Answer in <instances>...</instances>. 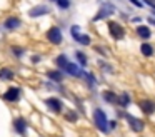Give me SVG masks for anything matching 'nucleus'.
<instances>
[{
    "mask_svg": "<svg viewBox=\"0 0 155 137\" xmlns=\"http://www.w3.org/2000/svg\"><path fill=\"white\" fill-rule=\"evenodd\" d=\"M90 120H92V125L94 129L97 130L98 134L102 135H110V130H108V117L107 110L104 109L102 105H94L90 110Z\"/></svg>",
    "mask_w": 155,
    "mask_h": 137,
    "instance_id": "f257e3e1",
    "label": "nucleus"
},
{
    "mask_svg": "<svg viewBox=\"0 0 155 137\" xmlns=\"http://www.w3.org/2000/svg\"><path fill=\"white\" fill-rule=\"evenodd\" d=\"M118 13V7L115 2H112V0H100L98 2V9L97 12L94 13V17L90 19L92 23H98V22H107V20H110L114 15H117Z\"/></svg>",
    "mask_w": 155,
    "mask_h": 137,
    "instance_id": "f03ea898",
    "label": "nucleus"
},
{
    "mask_svg": "<svg viewBox=\"0 0 155 137\" xmlns=\"http://www.w3.org/2000/svg\"><path fill=\"white\" fill-rule=\"evenodd\" d=\"M42 104H44L45 110H47L48 114H52V115H55V117H62L64 110L67 109V104H65L64 97L55 95V94L45 95L44 99H42Z\"/></svg>",
    "mask_w": 155,
    "mask_h": 137,
    "instance_id": "7ed1b4c3",
    "label": "nucleus"
},
{
    "mask_svg": "<svg viewBox=\"0 0 155 137\" xmlns=\"http://www.w3.org/2000/svg\"><path fill=\"white\" fill-rule=\"evenodd\" d=\"M25 22L24 19H22L20 15H17V13H7V15L4 17V19L0 20V30L5 33V35H10V33H17L20 32L22 29H24Z\"/></svg>",
    "mask_w": 155,
    "mask_h": 137,
    "instance_id": "20e7f679",
    "label": "nucleus"
},
{
    "mask_svg": "<svg viewBox=\"0 0 155 137\" xmlns=\"http://www.w3.org/2000/svg\"><path fill=\"white\" fill-rule=\"evenodd\" d=\"M68 33H70V39L75 42V45H78L80 49L94 45V37H92L90 33L84 32L78 23H70V25H68Z\"/></svg>",
    "mask_w": 155,
    "mask_h": 137,
    "instance_id": "39448f33",
    "label": "nucleus"
},
{
    "mask_svg": "<svg viewBox=\"0 0 155 137\" xmlns=\"http://www.w3.org/2000/svg\"><path fill=\"white\" fill-rule=\"evenodd\" d=\"M24 94L25 92H24V87L22 85L8 84V85L2 90L0 97H2V100H4L5 104H8V105H17V104H20L22 100H24Z\"/></svg>",
    "mask_w": 155,
    "mask_h": 137,
    "instance_id": "423d86ee",
    "label": "nucleus"
},
{
    "mask_svg": "<svg viewBox=\"0 0 155 137\" xmlns=\"http://www.w3.org/2000/svg\"><path fill=\"white\" fill-rule=\"evenodd\" d=\"M107 35L114 42H122V40L127 39V27L122 20L110 19L107 20Z\"/></svg>",
    "mask_w": 155,
    "mask_h": 137,
    "instance_id": "0eeeda50",
    "label": "nucleus"
},
{
    "mask_svg": "<svg viewBox=\"0 0 155 137\" xmlns=\"http://www.w3.org/2000/svg\"><path fill=\"white\" fill-rule=\"evenodd\" d=\"M44 39L50 47H62L65 43V33H64L62 25H58V23L50 25L47 30H45Z\"/></svg>",
    "mask_w": 155,
    "mask_h": 137,
    "instance_id": "6e6552de",
    "label": "nucleus"
},
{
    "mask_svg": "<svg viewBox=\"0 0 155 137\" xmlns=\"http://www.w3.org/2000/svg\"><path fill=\"white\" fill-rule=\"evenodd\" d=\"M122 122H124L125 125H127V129L134 134H143L145 130H147V120L138 117V115H134V114H130L128 110H125L124 117H122Z\"/></svg>",
    "mask_w": 155,
    "mask_h": 137,
    "instance_id": "1a4fd4ad",
    "label": "nucleus"
},
{
    "mask_svg": "<svg viewBox=\"0 0 155 137\" xmlns=\"http://www.w3.org/2000/svg\"><path fill=\"white\" fill-rule=\"evenodd\" d=\"M52 13H54L52 3H48V2L35 3V5H32L30 9L27 10V17L30 20H38V19H44V17H50Z\"/></svg>",
    "mask_w": 155,
    "mask_h": 137,
    "instance_id": "9d476101",
    "label": "nucleus"
},
{
    "mask_svg": "<svg viewBox=\"0 0 155 137\" xmlns=\"http://www.w3.org/2000/svg\"><path fill=\"white\" fill-rule=\"evenodd\" d=\"M12 130H14L15 135L18 137H28V132H30V120L25 115H15L12 119Z\"/></svg>",
    "mask_w": 155,
    "mask_h": 137,
    "instance_id": "9b49d317",
    "label": "nucleus"
},
{
    "mask_svg": "<svg viewBox=\"0 0 155 137\" xmlns=\"http://www.w3.org/2000/svg\"><path fill=\"white\" fill-rule=\"evenodd\" d=\"M135 105L138 107V110H140V114L143 117L155 115V99L153 97H138L135 100Z\"/></svg>",
    "mask_w": 155,
    "mask_h": 137,
    "instance_id": "f8f14e48",
    "label": "nucleus"
},
{
    "mask_svg": "<svg viewBox=\"0 0 155 137\" xmlns=\"http://www.w3.org/2000/svg\"><path fill=\"white\" fill-rule=\"evenodd\" d=\"M62 72L65 74V75L68 77V79H74V80H82L85 75V72H87V69H84V67H80L77 62H75L74 59L70 60V62L67 63V65L62 69Z\"/></svg>",
    "mask_w": 155,
    "mask_h": 137,
    "instance_id": "ddd939ff",
    "label": "nucleus"
},
{
    "mask_svg": "<svg viewBox=\"0 0 155 137\" xmlns=\"http://www.w3.org/2000/svg\"><path fill=\"white\" fill-rule=\"evenodd\" d=\"M82 82H84V85H85V89L88 90L90 94H95L98 90V87H100V79L97 77V74L94 72V70H88L87 69V72H85V75H84V79H82Z\"/></svg>",
    "mask_w": 155,
    "mask_h": 137,
    "instance_id": "4468645a",
    "label": "nucleus"
},
{
    "mask_svg": "<svg viewBox=\"0 0 155 137\" xmlns=\"http://www.w3.org/2000/svg\"><path fill=\"white\" fill-rule=\"evenodd\" d=\"M134 35L137 37L140 42H147V40H150L152 37H153V29H152L147 22L138 23V25L134 27Z\"/></svg>",
    "mask_w": 155,
    "mask_h": 137,
    "instance_id": "2eb2a0df",
    "label": "nucleus"
},
{
    "mask_svg": "<svg viewBox=\"0 0 155 137\" xmlns=\"http://www.w3.org/2000/svg\"><path fill=\"white\" fill-rule=\"evenodd\" d=\"M98 99L105 104V105H110V107H117V100H118V92L115 89H102L98 92Z\"/></svg>",
    "mask_w": 155,
    "mask_h": 137,
    "instance_id": "dca6fc26",
    "label": "nucleus"
},
{
    "mask_svg": "<svg viewBox=\"0 0 155 137\" xmlns=\"http://www.w3.org/2000/svg\"><path fill=\"white\" fill-rule=\"evenodd\" d=\"M44 77L48 80H52V82H55V84H60V85H65V82H67V79H68V77L65 75L60 69H57V67L47 69L44 72Z\"/></svg>",
    "mask_w": 155,
    "mask_h": 137,
    "instance_id": "f3484780",
    "label": "nucleus"
},
{
    "mask_svg": "<svg viewBox=\"0 0 155 137\" xmlns=\"http://www.w3.org/2000/svg\"><path fill=\"white\" fill-rule=\"evenodd\" d=\"M8 55L14 60H17V62H22L28 55V49L25 45H22V43H12L8 47Z\"/></svg>",
    "mask_w": 155,
    "mask_h": 137,
    "instance_id": "a211bd4d",
    "label": "nucleus"
},
{
    "mask_svg": "<svg viewBox=\"0 0 155 137\" xmlns=\"http://www.w3.org/2000/svg\"><path fill=\"white\" fill-rule=\"evenodd\" d=\"M95 63H97V69H98V72H100L102 75L114 77L115 74H117V69H115V65L110 62V60H107V59H100V57H98Z\"/></svg>",
    "mask_w": 155,
    "mask_h": 137,
    "instance_id": "6ab92c4d",
    "label": "nucleus"
},
{
    "mask_svg": "<svg viewBox=\"0 0 155 137\" xmlns=\"http://www.w3.org/2000/svg\"><path fill=\"white\" fill-rule=\"evenodd\" d=\"M62 119L67 124H70V125H77L82 119V114L78 112L75 107H67V109L64 110V114H62Z\"/></svg>",
    "mask_w": 155,
    "mask_h": 137,
    "instance_id": "aec40b11",
    "label": "nucleus"
},
{
    "mask_svg": "<svg viewBox=\"0 0 155 137\" xmlns=\"http://www.w3.org/2000/svg\"><path fill=\"white\" fill-rule=\"evenodd\" d=\"M17 79V70L12 65H2L0 67V82L10 84Z\"/></svg>",
    "mask_w": 155,
    "mask_h": 137,
    "instance_id": "412c9836",
    "label": "nucleus"
},
{
    "mask_svg": "<svg viewBox=\"0 0 155 137\" xmlns=\"http://www.w3.org/2000/svg\"><path fill=\"white\" fill-rule=\"evenodd\" d=\"M138 53L142 55V59L145 60H150L155 57V43L147 40V42H140L138 45Z\"/></svg>",
    "mask_w": 155,
    "mask_h": 137,
    "instance_id": "4be33fe9",
    "label": "nucleus"
},
{
    "mask_svg": "<svg viewBox=\"0 0 155 137\" xmlns=\"http://www.w3.org/2000/svg\"><path fill=\"white\" fill-rule=\"evenodd\" d=\"M134 104V97H132V92L128 90H120L118 92V100H117V107L118 109L128 110V107Z\"/></svg>",
    "mask_w": 155,
    "mask_h": 137,
    "instance_id": "5701e85b",
    "label": "nucleus"
},
{
    "mask_svg": "<svg viewBox=\"0 0 155 137\" xmlns=\"http://www.w3.org/2000/svg\"><path fill=\"white\" fill-rule=\"evenodd\" d=\"M72 57H74L75 62H77L80 67H84V69H87L88 63H90V57H88V53L85 52L84 49H74Z\"/></svg>",
    "mask_w": 155,
    "mask_h": 137,
    "instance_id": "b1692460",
    "label": "nucleus"
},
{
    "mask_svg": "<svg viewBox=\"0 0 155 137\" xmlns=\"http://www.w3.org/2000/svg\"><path fill=\"white\" fill-rule=\"evenodd\" d=\"M47 2H48V3H52V5H54L60 13H67V12H70L72 7H74V2H72V0H47Z\"/></svg>",
    "mask_w": 155,
    "mask_h": 137,
    "instance_id": "393cba45",
    "label": "nucleus"
},
{
    "mask_svg": "<svg viewBox=\"0 0 155 137\" xmlns=\"http://www.w3.org/2000/svg\"><path fill=\"white\" fill-rule=\"evenodd\" d=\"M92 49H94V52L97 53L100 59H107V60H110V50H108V47L107 45H104V43H94L92 45Z\"/></svg>",
    "mask_w": 155,
    "mask_h": 137,
    "instance_id": "a878e982",
    "label": "nucleus"
},
{
    "mask_svg": "<svg viewBox=\"0 0 155 137\" xmlns=\"http://www.w3.org/2000/svg\"><path fill=\"white\" fill-rule=\"evenodd\" d=\"M44 59H45V55L42 52H32L30 55H28V62H30V65H34V67L40 65V63L44 62Z\"/></svg>",
    "mask_w": 155,
    "mask_h": 137,
    "instance_id": "bb28decb",
    "label": "nucleus"
},
{
    "mask_svg": "<svg viewBox=\"0 0 155 137\" xmlns=\"http://www.w3.org/2000/svg\"><path fill=\"white\" fill-rule=\"evenodd\" d=\"M120 122H122V120H118L117 117H114V119L108 120V130H110V134L112 132H117V130L120 129Z\"/></svg>",
    "mask_w": 155,
    "mask_h": 137,
    "instance_id": "cd10ccee",
    "label": "nucleus"
},
{
    "mask_svg": "<svg viewBox=\"0 0 155 137\" xmlns=\"http://www.w3.org/2000/svg\"><path fill=\"white\" fill-rule=\"evenodd\" d=\"M127 2H128V5H132L137 10H143L145 9V3L142 2V0H127Z\"/></svg>",
    "mask_w": 155,
    "mask_h": 137,
    "instance_id": "c85d7f7f",
    "label": "nucleus"
},
{
    "mask_svg": "<svg viewBox=\"0 0 155 137\" xmlns=\"http://www.w3.org/2000/svg\"><path fill=\"white\" fill-rule=\"evenodd\" d=\"M143 17L142 15H132L130 17V23H134V25H138V23H143Z\"/></svg>",
    "mask_w": 155,
    "mask_h": 137,
    "instance_id": "c756f323",
    "label": "nucleus"
},
{
    "mask_svg": "<svg viewBox=\"0 0 155 137\" xmlns=\"http://www.w3.org/2000/svg\"><path fill=\"white\" fill-rule=\"evenodd\" d=\"M145 22H147L152 29H155V17L153 15H147V17H145Z\"/></svg>",
    "mask_w": 155,
    "mask_h": 137,
    "instance_id": "7c9ffc66",
    "label": "nucleus"
},
{
    "mask_svg": "<svg viewBox=\"0 0 155 137\" xmlns=\"http://www.w3.org/2000/svg\"><path fill=\"white\" fill-rule=\"evenodd\" d=\"M150 15H153V17H155V10H150Z\"/></svg>",
    "mask_w": 155,
    "mask_h": 137,
    "instance_id": "2f4dec72",
    "label": "nucleus"
},
{
    "mask_svg": "<svg viewBox=\"0 0 155 137\" xmlns=\"http://www.w3.org/2000/svg\"><path fill=\"white\" fill-rule=\"evenodd\" d=\"M80 137H87V135H80Z\"/></svg>",
    "mask_w": 155,
    "mask_h": 137,
    "instance_id": "473e14b6",
    "label": "nucleus"
},
{
    "mask_svg": "<svg viewBox=\"0 0 155 137\" xmlns=\"http://www.w3.org/2000/svg\"><path fill=\"white\" fill-rule=\"evenodd\" d=\"M118 2H124V0H118Z\"/></svg>",
    "mask_w": 155,
    "mask_h": 137,
    "instance_id": "72a5a7b5",
    "label": "nucleus"
},
{
    "mask_svg": "<svg viewBox=\"0 0 155 137\" xmlns=\"http://www.w3.org/2000/svg\"><path fill=\"white\" fill-rule=\"evenodd\" d=\"M152 2H153V3H155V0H152Z\"/></svg>",
    "mask_w": 155,
    "mask_h": 137,
    "instance_id": "f704fd0d",
    "label": "nucleus"
},
{
    "mask_svg": "<svg viewBox=\"0 0 155 137\" xmlns=\"http://www.w3.org/2000/svg\"><path fill=\"white\" fill-rule=\"evenodd\" d=\"M38 137H44V135H38Z\"/></svg>",
    "mask_w": 155,
    "mask_h": 137,
    "instance_id": "c9c22d12",
    "label": "nucleus"
}]
</instances>
